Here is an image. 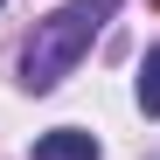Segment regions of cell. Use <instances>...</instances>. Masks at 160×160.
<instances>
[{
  "label": "cell",
  "mask_w": 160,
  "mask_h": 160,
  "mask_svg": "<svg viewBox=\"0 0 160 160\" xmlns=\"http://www.w3.org/2000/svg\"><path fill=\"white\" fill-rule=\"evenodd\" d=\"M139 112L160 118V49H146V63H139Z\"/></svg>",
  "instance_id": "obj_3"
},
{
  "label": "cell",
  "mask_w": 160,
  "mask_h": 160,
  "mask_svg": "<svg viewBox=\"0 0 160 160\" xmlns=\"http://www.w3.org/2000/svg\"><path fill=\"white\" fill-rule=\"evenodd\" d=\"M35 160H98V139L84 125H56V132L35 139Z\"/></svg>",
  "instance_id": "obj_2"
},
{
  "label": "cell",
  "mask_w": 160,
  "mask_h": 160,
  "mask_svg": "<svg viewBox=\"0 0 160 160\" xmlns=\"http://www.w3.org/2000/svg\"><path fill=\"white\" fill-rule=\"evenodd\" d=\"M0 7H7V0H0Z\"/></svg>",
  "instance_id": "obj_4"
},
{
  "label": "cell",
  "mask_w": 160,
  "mask_h": 160,
  "mask_svg": "<svg viewBox=\"0 0 160 160\" xmlns=\"http://www.w3.org/2000/svg\"><path fill=\"white\" fill-rule=\"evenodd\" d=\"M112 7L118 0H70V7H56L49 21H35V42L21 49V84L28 91H56L63 77L91 56V42L104 35Z\"/></svg>",
  "instance_id": "obj_1"
}]
</instances>
